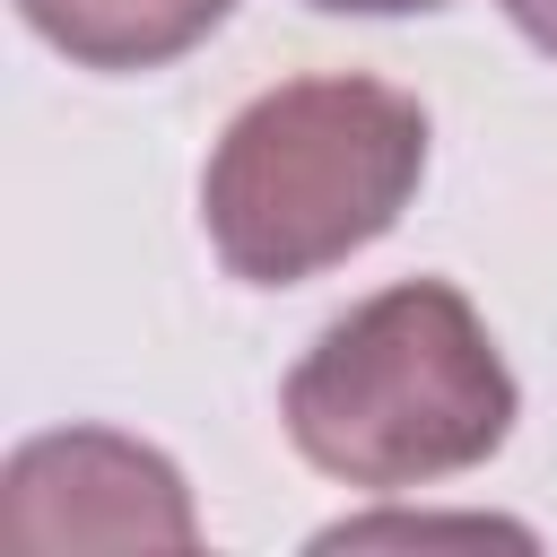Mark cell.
<instances>
[{
	"mask_svg": "<svg viewBox=\"0 0 557 557\" xmlns=\"http://www.w3.org/2000/svg\"><path fill=\"white\" fill-rule=\"evenodd\" d=\"M426 174V113L383 78H287L244 104L200 174L209 244L235 278L287 287L374 244Z\"/></svg>",
	"mask_w": 557,
	"mask_h": 557,
	"instance_id": "obj_1",
	"label": "cell"
},
{
	"mask_svg": "<svg viewBox=\"0 0 557 557\" xmlns=\"http://www.w3.org/2000/svg\"><path fill=\"white\" fill-rule=\"evenodd\" d=\"M513 426V374L444 278L383 287L313 339L287 374V435L348 487H409L470 470Z\"/></svg>",
	"mask_w": 557,
	"mask_h": 557,
	"instance_id": "obj_2",
	"label": "cell"
},
{
	"mask_svg": "<svg viewBox=\"0 0 557 557\" xmlns=\"http://www.w3.org/2000/svg\"><path fill=\"white\" fill-rule=\"evenodd\" d=\"M0 540L17 557L52 548H191V505L174 461L122 435H44L9 461L0 487Z\"/></svg>",
	"mask_w": 557,
	"mask_h": 557,
	"instance_id": "obj_3",
	"label": "cell"
},
{
	"mask_svg": "<svg viewBox=\"0 0 557 557\" xmlns=\"http://www.w3.org/2000/svg\"><path fill=\"white\" fill-rule=\"evenodd\" d=\"M44 44H61L87 70H157L191 52L235 0H17Z\"/></svg>",
	"mask_w": 557,
	"mask_h": 557,
	"instance_id": "obj_4",
	"label": "cell"
},
{
	"mask_svg": "<svg viewBox=\"0 0 557 557\" xmlns=\"http://www.w3.org/2000/svg\"><path fill=\"white\" fill-rule=\"evenodd\" d=\"M374 540H531V531L487 522V513H461V522H435V513H374V522H331L313 548H374Z\"/></svg>",
	"mask_w": 557,
	"mask_h": 557,
	"instance_id": "obj_5",
	"label": "cell"
},
{
	"mask_svg": "<svg viewBox=\"0 0 557 557\" xmlns=\"http://www.w3.org/2000/svg\"><path fill=\"white\" fill-rule=\"evenodd\" d=\"M513 9V26L540 44V52H557V0H505Z\"/></svg>",
	"mask_w": 557,
	"mask_h": 557,
	"instance_id": "obj_6",
	"label": "cell"
},
{
	"mask_svg": "<svg viewBox=\"0 0 557 557\" xmlns=\"http://www.w3.org/2000/svg\"><path fill=\"white\" fill-rule=\"evenodd\" d=\"M313 9H366V17H383V9H444V0H313Z\"/></svg>",
	"mask_w": 557,
	"mask_h": 557,
	"instance_id": "obj_7",
	"label": "cell"
}]
</instances>
